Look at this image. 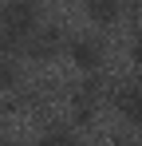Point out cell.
<instances>
[{"instance_id": "52a82bcc", "label": "cell", "mask_w": 142, "mask_h": 146, "mask_svg": "<svg viewBox=\"0 0 142 146\" xmlns=\"http://www.w3.org/2000/svg\"><path fill=\"white\" fill-rule=\"evenodd\" d=\"M16 83H20V67L12 59H0V91H12Z\"/></svg>"}, {"instance_id": "ba28073f", "label": "cell", "mask_w": 142, "mask_h": 146, "mask_svg": "<svg viewBox=\"0 0 142 146\" xmlns=\"http://www.w3.org/2000/svg\"><path fill=\"white\" fill-rule=\"evenodd\" d=\"M20 44H24L20 36H12V32H0V59H8V55L20 48Z\"/></svg>"}, {"instance_id": "9c48e42d", "label": "cell", "mask_w": 142, "mask_h": 146, "mask_svg": "<svg viewBox=\"0 0 142 146\" xmlns=\"http://www.w3.org/2000/svg\"><path fill=\"white\" fill-rule=\"evenodd\" d=\"M130 59H134V63H142V36H134V40H130Z\"/></svg>"}, {"instance_id": "3957f363", "label": "cell", "mask_w": 142, "mask_h": 146, "mask_svg": "<svg viewBox=\"0 0 142 146\" xmlns=\"http://www.w3.org/2000/svg\"><path fill=\"white\" fill-rule=\"evenodd\" d=\"M67 55H71V63H75L79 71L103 67V44H99V40H71V44H67Z\"/></svg>"}, {"instance_id": "8992f818", "label": "cell", "mask_w": 142, "mask_h": 146, "mask_svg": "<svg viewBox=\"0 0 142 146\" xmlns=\"http://www.w3.org/2000/svg\"><path fill=\"white\" fill-rule=\"evenodd\" d=\"M36 146H79V142H75V134H71V130L51 126V130H44V134H40V142H36Z\"/></svg>"}, {"instance_id": "8fae6325", "label": "cell", "mask_w": 142, "mask_h": 146, "mask_svg": "<svg viewBox=\"0 0 142 146\" xmlns=\"http://www.w3.org/2000/svg\"><path fill=\"white\" fill-rule=\"evenodd\" d=\"M59 4H63V0H59Z\"/></svg>"}, {"instance_id": "6da1fadb", "label": "cell", "mask_w": 142, "mask_h": 146, "mask_svg": "<svg viewBox=\"0 0 142 146\" xmlns=\"http://www.w3.org/2000/svg\"><path fill=\"white\" fill-rule=\"evenodd\" d=\"M40 24V4L36 0H8V4H0V32H12V36H28V32H36Z\"/></svg>"}, {"instance_id": "277c9868", "label": "cell", "mask_w": 142, "mask_h": 146, "mask_svg": "<svg viewBox=\"0 0 142 146\" xmlns=\"http://www.w3.org/2000/svg\"><path fill=\"white\" fill-rule=\"evenodd\" d=\"M87 20L99 28H111L122 20V0H87Z\"/></svg>"}, {"instance_id": "5b68a950", "label": "cell", "mask_w": 142, "mask_h": 146, "mask_svg": "<svg viewBox=\"0 0 142 146\" xmlns=\"http://www.w3.org/2000/svg\"><path fill=\"white\" fill-rule=\"evenodd\" d=\"M55 48H59V36H55L51 28H44V36L28 44V51H32L36 59H51V55H55Z\"/></svg>"}, {"instance_id": "30bf717a", "label": "cell", "mask_w": 142, "mask_h": 146, "mask_svg": "<svg viewBox=\"0 0 142 146\" xmlns=\"http://www.w3.org/2000/svg\"><path fill=\"white\" fill-rule=\"evenodd\" d=\"M0 146H20V142H12V138H0Z\"/></svg>"}, {"instance_id": "7a4b0ae2", "label": "cell", "mask_w": 142, "mask_h": 146, "mask_svg": "<svg viewBox=\"0 0 142 146\" xmlns=\"http://www.w3.org/2000/svg\"><path fill=\"white\" fill-rule=\"evenodd\" d=\"M115 111L130 126H142V83H126L115 91Z\"/></svg>"}]
</instances>
